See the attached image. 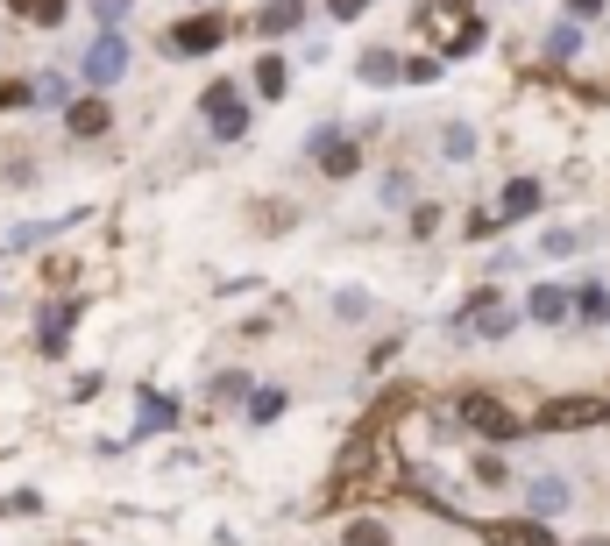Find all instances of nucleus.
I'll return each instance as SVG.
<instances>
[{
    "label": "nucleus",
    "instance_id": "obj_8",
    "mask_svg": "<svg viewBox=\"0 0 610 546\" xmlns=\"http://www.w3.org/2000/svg\"><path fill=\"white\" fill-rule=\"evenodd\" d=\"M568 298H575V291H561V284H540V291L525 298V312H532L540 327H561V320H568Z\"/></svg>",
    "mask_w": 610,
    "mask_h": 546
},
{
    "label": "nucleus",
    "instance_id": "obj_18",
    "mask_svg": "<svg viewBox=\"0 0 610 546\" xmlns=\"http://www.w3.org/2000/svg\"><path fill=\"white\" fill-rule=\"evenodd\" d=\"M178 419V405L171 398H142V419H135V433H157V426H171Z\"/></svg>",
    "mask_w": 610,
    "mask_h": 546
},
{
    "label": "nucleus",
    "instance_id": "obj_28",
    "mask_svg": "<svg viewBox=\"0 0 610 546\" xmlns=\"http://www.w3.org/2000/svg\"><path fill=\"white\" fill-rule=\"evenodd\" d=\"M568 15H582V22H589V15H603V0H568Z\"/></svg>",
    "mask_w": 610,
    "mask_h": 546
},
{
    "label": "nucleus",
    "instance_id": "obj_22",
    "mask_svg": "<svg viewBox=\"0 0 610 546\" xmlns=\"http://www.w3.org/2000/svg\"><path fill=\"white\" fill-rule=\"evenodd\" d=\"M15 15H29V22H64V0H8Z\"/></svg>",
    "mask_w": 610,
    "mask_h": 546
},
{
    "label": "nucleus",
    "instance_id": "obj_17",
    "mask_svg": "<svg viewBox=\"0 0 610 546\" xmlns=\"http://www.w3.org/2000/svg\"><path fill=\"white\" fill-rule=\"evenodd\" d=\"M284 86H291V71H284L277 57H263V64H256V93H270V100H284Z\"/></svg>",
    "mask_w": 610,
    "mask_h": 546
},
{
    "label": "nucleus",
    "instance_id": "obj_30",
    "mask_svg": "<svg viewBox=\"0 0 610 546\" xmlns=\"http://www.w3.org/2000/svg\"><path fill=\"white\" fill-rule=\"evenodd\" d=\"M603 419H610V405H603Z\"/></svg>",
    "mask_w": 610,
    "mask_h": 546
},
{
    "label": "nucleus",
    "instance_id": "obj_5",
    "mask_svg": "<svg viewBox=\"0 0 610 546\" xmlns=\"http://www.w3.org/2000/svg\"><path fill=\"white\" fill-rule=\"evenodd\" d=\"M220 43H227V22L220 15H192V22L171 29V50L178 57H199V50H220Z\"/></svg>",
    "mask_w": 610,
    "mask_h": 546
},
{
    "label": "nucleus",
    "instance_id": "obj_3",
    "mask_svg": "<svg viewBox=\"0 0 610 546\" xmlns=\"http://www.w3.org/2000/svg\"><path fill=\"white\" fill-rule=\"evenodd\" d=\"M206 121H213V135H220V142H235V135L249 128L242 93H235V86H206Z\"/></svg>",
    "mask_w": 610,
    "mask_h": 546
},
{
    "label": "nucleus",
    "instance_id": "obj_20",
    "mask_svg": "<svg viewBox=\"0 0 610 546\" xmlns=\"http://www.w3.org/2000/svg\"><path fill=\"white\" fill-rule=\"evenodd\" d=\"M426 22H433V29H447V22L462 29V22H469V0H426Z\"/></svg>",
    "mask_w": 610,
    "mask_h": 546
},
{
    "label": "nucleus",
    "instance_id": "obj_21",
    "mask_svg": "<svg viewBox=\"0 0 610 546\" xmlns=\"http://www.w3.org/2000/svg\"><path fill=\"white\" fill-rule=\"evenodd\" d=\"M341 546H391V532L376 525V518H355V525L341 532Z\"/></svg>",
    "mask_w": 610,
    "mask_h": 546
},
{
    "label": "nucleus",
    "instance_id": "obj_2",
    "mask_svg": "<svg viewBox=\"0 0 610 546\" xmlns=\"http://www.w3.org/2000/svg\"><path fill=\"white\" fill-rule=\"evenodd\" d=\"M511 327H518V312H511L504 298H490V291H483V298L462 312V334H483V341H504Z\"/></svg>",
    "mask_w": 610,
    "mask_h": 546
},
{
    "label": "nucleus",
    "instance_id": "obj_13",
    "mask_svg": "<svg viewBox=\"0 0 610 546\" xmlns=\"http://www.w3.org/2000/svg\"><path fill=\"white\" fill-rule=\"evenodd\" d=\"M362 78H369V86H391V78H405V64L391 50H362Z\"/></svg>",
    "mask_w": 610,
    "mask_h": 546
},
{
    "label": "nucleus",
    "instance_id": "obj_4",
    "mask_svg": "<svg viewBox=\"0 0 610 546\" xmlns=\"http://www.w3.org/2000/svg\"><path fill=\"white\" fill-rule=\"evenodd\" d=\"M603 419V405L596 398H554L540 419H532V426H547V433H582V426H596Z\"/></svg>",
    "mask_w": 610,
    "mask_h": 546
},
{
    "label": "nucleus",
    "instance_id": "obj_1",
    "mask_svg": "<svg viewBox=\"0 0 610 546\" xmlns=\"http://www.w3.org/2000/svg\"><path fill=\"white\" fill-rule=\"evenodd\" d=\"M454 412H462L476 433H490V440H518V433H525V419H518V412H504L497 398H483V390H469V398L454 405Z\"/></svg>",
    "mask_w": 610,
    "mask_h": 546
},
{
    "label": "nucleus",
    "instance_id": "obj_14",
    "mask_svg": "<svg viewBox=\"0 0 610 546\" xmlns=\"http://www.w3.org/2000/svg\"><path fill=\"white\" fill-rule=\"evenodd\" d=\"M71 320H79V298H64V305L50 312V320H43V348H50V355L64 348V334H71Z\"/></svg>",
    "mask_w": 610,
    "mask_h": 546
},
{
    "label": "nucleus",
    "instance_id": "obj_6",
    "mask_svg": "<svg viewBox=\"0 0 610 546\" xmlns=\"http://www.w3.org/2000/svg\"><path fill=\"white\" fill-rule=\"evenodd\" d=\"M121 71H128V43H121L114 29H100V43L86 50V78H93V86H114Z\"/></svg>",
    "mask_w": 610,
    "mask_h": 546
},
{
    "label": "nucleus",
    "instance_id": "obj_26",
    "mask_svg": "<svg viewBox=\"0 0 610 546\" xmlns=\"http://www.w3.org/2000/svg\"><path fill=\"white\" fill-rule=\"evenodd\" d=\"M575 43H582L575 29H554V36H547V50H554V57H575Z\"/></svg>",
    "mask_w": 610,
    "mask_h": 546
},
{
    "label": "nucleus",
    "instance_id": "obj_29",
    "mask_svg": "<svg viewBox=\"0 0 610 546\" xmlns=\"http://www.w3.org/2000/svg\"><path fill=\"white\" fill-rule=\"evenodd\" d=\"M362 15V0H334V22H355Z\"/></svg>",
    "mask_w": 610,
    "mask_h": 546
},
{
    "label": "nucleus",
    "instance_id": "obj_10",
    "mask_svg": "<svg viewBox=\"0 0 610 546\" xmlns=\"http://www.w3.org/2000/svg\"><path fill=\"white\" fill-rule=\"evenodd\" d=\"M483 539L490 546H554L547 525H483Z\"/></svg>",
    "mask_w": 610,
    "mask_h": 546
},
{
    "label": "nucleus",
    "instance_id": "obj_7",
    "mask_svg": "<svg viewBox=\"0 0 610 546\" xmlns=\"http://www.w3.org/2000/svg\"><path fill=\"white\" fill-rule=\"evenodd\" d=\"M64 128L93 142V135H107V128H114V114H107V100H71V107H64Z\"/></svg>",
    "mask_w": 610,
    "mask_h": 546
},
{
    "label": "nucleus",
    "instance_id": "obj_24",
    "mask_svg": "<svg viewBox=\"0 0 610 546\" xmlns=\"http://www.w3.org/2000/svg\"><path fill=\"white\" fill-rule=\"evenodd\" d=\"M504 476H511V468H504L497 454H483V461H476V483H504Z\"/></svg>",
    "mask_w": 610,
    "mask_h": 546
},
{
    "label": "nucleus",
    "instance_id": "obj_25",
    "mask_svg": "<svg viewBox=\"0 0 610 546\" xmlns=\"http://www.w3.org/2000/svg\"><path fill=\"white\" fill-rule=\"evenodd\" d=\"M36 93H43L50 107H71V86H64V78H43V86H36Z\"/></svg>",
    "mask_w": 610,
    "mask_h": 546
},
{
    "label": "nucleus",
    "instance_id": "obj_19",
    "mask_svg": "<svg viewBox=\"0 0 610 546\" xmlns=\"http://www.w3.org/2000/svg\"><path fill=\"white\" fill-rule=\"evenodd\" d=\"M568 504V483L561 476H540V483H532V511H561Z\"/></svg>",
    "mask_w": 610,
    "mask_h": 546
},
{
    "label": "nucleus",
    "instance_id": "obj_27",
    "mask_svg": "<svg viewBox=\"0 0 610 546\" xmlns=\"http://www.w3.org/2000/svg\"><path fill=\"white\" fill-rule=\"evenodd\" d=\"M93 15H100V22H107V29H114V22H121V15H128V0H93Z\"/></svg>",
    "mask_w": 610,
    "mask_h": 546
},
{
    "label": "nucleus",
    "instance_id": "obj_15",
    "mask_svg": "<svg viewBox=\"0 0 610 546\" xmlns=\"http://www.w3.org/2000/svg\"><path fill=\"white\" fill-rule=\"evenodd\" d=\"M284 405H291V398H284V390H249V419H256V426H270V419H284Z\"/></svg>",
    "mask_w": 610,
    "mask_h": 546
},
{
    "label": "nucleus",
    "instance_id": "obj_12",
    "mask_svg": "<svg viewBox=\"0 0 610 546\" xmlns=\"http://www.w3.org/2000/svg\"><path fill=\"white\" fill-rule=\"evenodd\" d=\"M320 171H327V178H348V171H355V142L320 135Z\"/></svg>",
    "mask_w": 610,
    "mask_h": 546
},
{
    "label": "nucleus",
    "instance_id": "obj_23",
    "mask_svg": "<svg viewBox=\"0 0 610 546\" xmlns=\"http://www.w3.org/2000/svg\"><path fill=\"white\" fill-rule=\"evenodd\" d=\"M440 149H447V156H454V164H462V156H469V149H476V135H469V128H447V142H440Z\"/></svg>",
    "mask_w": 610,
    "mask_h": 546
},
{
    "label": "nucleus",
    "instance_id": "obj_11",
    "mask_svg": "<svg viewBox=\"0 0 610 546\" xmlns=\"http://www.w3.org/2000/svg\"><path fill=\"white\" fill-rule=\"evenodd\" d=\"M298 22H305V8H298V0H270V8L256 15V29H263V36H291Z\"/></svg>",
    "mask_w": 610,
    "mask_h": 546
},
{
    "label": "nucleus",
    "instance_id": "obj_16",
    "mask_svg": "<svg viewBox=\"0 0 610 546\" xmlns=\"http://www.w3.org/2000/svg\"><path fill=\"white\" fill-rule=\"evenodd\" d=\"M575 312H582V320H589V327H603V320H610V291H603V284H589V291H575Z\"/></svg>",
    "mask_w": 610,
    "mask_h": 546
},
{
    "label": "nucleus",
    "instance_id": "obj_9",
    "mask_svg": "<svg viewBox=\"0 0 610 546\" xmlns=\"http://www.w3.org/2000/svg\"><path fill=\"white\" fill-rule=\"evenodd\" d=\"M532 206H540V185H532V178H518V185H504V199H497V227H504V220H525Z\"/></svg>",
    "mask_w": 610,
    "mask_h": 546
}]
</instances>
